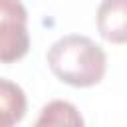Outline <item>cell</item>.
<instances>
[{"label": "cell", "instance_id": "cell-1", "mask_svg": "<svg viewBox=\"0 0 127 127\" xmlns=\"http://www.w3.org/2000/svg\"><path fill=\"white\" fill-rule=\"evenodd\" d=\"M48 65L60 81L71 87H91L103 79L107 56L91 38L67 34L50 46Z\"/></svg>", "mask_w": 127, "mask_h": 127}, {"label": "cell", "instance_id": "cell-2", "mask_svg": "<svg viewBox=\"0 0 127 127\" xmlns=\"http://www.w3.org/2000/svg\"><path fill=\"white\" fill-rule=\"evenodd\" d=\"M28 12L20 0H0V60L12 64L30 50Z\"/></svg>", "mask_w": 127, "mask_h": 127}, {"label": "cell", "instance_id": "cell-3", "mask_svg": "<svg viewBox=\"0 0 127 127\" xmlns=\"http://www.w3.org/2000/svg\"><path fill=\"white\" fill-rule=\"evenodd\" d=\"M95 20L103 40L127 44V0H101Z\"/></svg>", "mask_w": 127, "mask_h": 127}, {"label": "cell", "instance_id": "cell-4", "mask_svg": "<svg viewBox=\"0 0 127 127\" xmlns=\"http://www.w3.org/2000/svg\"><path fill=\"white\" fill-rule=\"evenodd\" d=\"M0 109H2V125L10 127L26 115V95L20 85L10 79H0Z\"/></svg>", "mask_w": 127, "mask_h": 127}, {"label": "cell", "instance_id": "cell-5", "mask_svg": "<svg viewBox=\"0 0 127 127\" xmlns=\"http://www.w3.org/2000/svg\"><path fill=\"white\" fill-rule=\"evenodd\" d=\"M36 125H71V127H81L83 117L79 115L77 107L69 101L64 99H54L48 105L42 107L40 117L36 119Z\"/></svg>", "mask_w": 127, "mask_h": 127}]
</instances>
